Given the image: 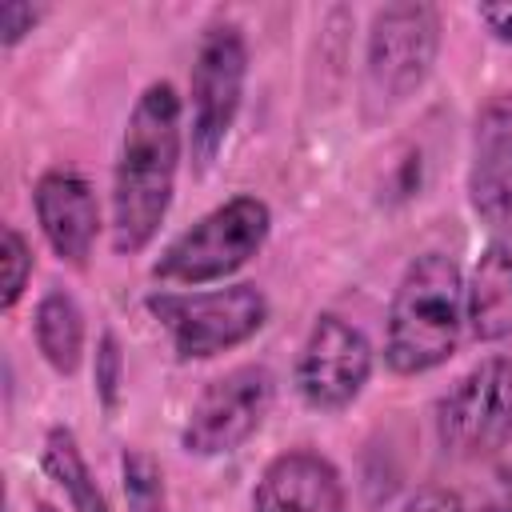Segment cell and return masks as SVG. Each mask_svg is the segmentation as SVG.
<instances>
[{"label": "cell", "instance_id": "obj_1", "mask_svg": "<svg viewBox=\"0 0 512 512\" xmlns=\"http://www.w3.org/2000/svg\"><path fill=\"white\" fill-rule=\"evenodd\" d=\"M180 168V96L168 80H152L124 124L112 172V248L132 256L160 232Z\"/></svg>", "mask_w": 512, "mask_h": 512}, {"label": "cell", "instance_id": "obj_2", "mask_svg": "<svg viewBox=\"0 0 512 512\" xmlns=\"http://www.w3.org/2000/svg\"><path fill=\"white\" fill-rule=\"evenodd\" d=\"M464 296L468 288L452 256L444 252L416 256L404 268L388 308V332H384L388 368L400 376H416L444 364L456 352L460 328L468 320Z\"/></svg>", "mask_w": 512, "mask_h": 512}, {"label": "cell", "instance_id": "obj_3", "mask_svg": "<svg viewBox=\"0 0 512 512\" xmlns=\"http://www.w3.org/2000/svg\"><path fill=\"white\" fill-rule=\"evenodd\" d=\"M272 212L256 196H232L212 208L188 232H180L164 256L152 264V276L164 284H208L244 268L268 240Z\"/></svg>", "mask_w": 512, "mask_h": 512}, {"label": "cell", "instance_id": "obj_4", "mask_svg": "<svg viewBox=\"0 0 512 512\" xmlns=\"http://www.w3.org/2000/svg\"><path fill=\"white\" fill-rule=\"evenodd\" d=\"M148 312L168 328L180 360H208L260 332L268 300L256 284H232L216 292H160L148 296Z\"/></svg>", "mask_w": 512, "mask_h": 512}, {"label": "cell", "instance_id": "obj_5", "mask_svg": "<svg viewBox=\"0 0 512 512\" xmlns=\"http://www.w3.org/2000/svg\"><path fill=\"white\" fill-rule=\"evenodd\" d=\"M436 432L460 460L500 452L512 436V364L504 356H488L464 372L436 408Z\"/></svg>", "mask_w": 512, "mask_h": 512}, {"label": "cell", "instance_id": "obj_6", "mask_svg": "<svg viewBox=\"0 0 512 512\" xmlns=\"http://www.w3.org/2000/svg\"><path fill=\"white\" fill-rule=\"evenodd\" d=\"M440 48V16L432 4H384L368 28V92L384 104L408 100L432 72Z\"/></svg>", "mask_w": 512, "mask_h": 512}, {"label": "cell", "instance_id": "obj_7", "mask_svg": "<svg viewBox=\"0 0 512 512\" xmlns=\"http://www.w3.org/2000/svg\"><path fill=\"white\" fill-rule=\"evenodd\" d=\"M248 48L236 24H212L192 64V156L208 168L236 120L244 96Z\"/></svg>", "mask_w": 512, "mask_h": 512}, {"label": "cell", "instance_id": "obj_8", "mask_svg": "<svg viewBox=\"0 0 512 512\" xmlns=\"http://www.w3.org/2000/svg\"><path fill=\"white\" fill-rule=\"evenodd\" d=\"M276 380L264 364H240L216 376L188 412L184 448L196 456H220L240 448L268 416Z\"/></svg>", "mask_w": 512, "mask_h": 512}, {"label": "cell", "instance_id": "obj_9", "mask_svg": "<svg viewBox=\"0 0 512 512\" xmlns=\"http://www.w3.org/2000/svg\"><path fill=\"white\" fill-rule=\"evenodd\" d=\"M372 376V344L360 328H352L344 316L324 312L300 356H296V392L316 412H340L348 408Z\"/></svg>", "mask_w": 512, "mask_h": 512}, {"label": "cell", "instance_id": "obj_10", "mask_svg": "<svg viewBox=\"0 0 512 512\" xmlns=\"http://www.w3.org/2000/svg\"><path fill=\"white\" fill-rule=\"evenodd\" d=\"M32 208H36L40 232L52 244V252L60 260H68L72 268H84L92 240H96V228H100V208H96L88 180L68 172V168H52L36 180Z\"/></svg>", "mask_w": 512, "mask_h": 512}, {"label": "cell", "instance_id": "obj_11", "mask_svg": "<svg viewBox=\"0 0 512 512\" xmlns=\"http://www.w3.org/2000/svg\"><path fill=\"white\" fill-rule=\"evenodd\" d=\"M468 196L480 220L512 224V96H492L476 116Z\"/></svg>", "mask_w": 512, "mask_h": 512}, {"label": "cell", "instance_id": "obj_12", "mask_svg": "<svg viewBox=\"0 0 512 512\" xmlns=\"http://www.w3.org/2000/svg\"><path fill=\"white\" fill-rule=\"evenodd\" d=\"M256 512H344V488L340 472L316 456V452H284L276 456L256 492H252Z\"/></svg>", "mask_w": 512, "mask_h": 512}, {"label": "cell", "instance_id": "obj_13", "mask_svg": "<svg viewBox=\"0 0 512 512\" xmlns=\"http://www.w3.org/2000/svg\"><path fill=\"white\" fill-rule=\"evenodd\" d=\"M468 328L476 340L512 336V232L496 236L468 280Z\"/></svg>", "mask_w": 512, "mask_h": 512}, {"label": "cell", "instance_id": "obj_14", "mask_svg": "<svg viewBox=\"0 0 512 512\" xmlns=\"http://www.w3.org/2000/svg\"><path fill=\"white\" fill-rule=\"evenodd\" d=\"M36 348L44 352V360L60 376H72L80 368V356H84V312L60 288H52L36 304Z\"/></svg>", "mask_w": 512, "mask_h": 512}, {"label": "cell", "instance_id": "obj_15", "mask_svg": "<svg viewBox=\"0 0 512 512\" xmlns=\"http://www.w3.org/2000/svg\"><path fill=\"white\" fill-rule=\"evenodd\" d=\"M44 468L64 488L72 512H108V500L96 488V480L88 472V460L80 456L76 436L68 428H48V436H44Z\"/></svg>", "mask_w": 512, "mask_h": 512}, {"label": "cell", "instance_id": "obj_16", "mask_svg": "<svg viewBox=\"0 0 512 512\" xmlns=\"http://www.w3.org/2000/svg\"><path fill=\"white\" fill-rule=\"evenodd\" d=\"M120 476H124L128 512H168L164 476H160V464H156L148 452L128 448V452L120 456Z\"/></svg>", "mask_w": 512, "mask_h": 512}, {"label": "cell", "instance_id": "obj_17", "mask_svg": "<svg viewBox=\"0 0 512 512\" xmlns=\"http://www.w3.org/2000/svg\"><path fill=\"white\" fill-rule=\"evenodd\" d=\"M0 256H4V312H12L16 300H20L24 288H28V276H32V248H28V240H24L12 224L4 228Z\"/></svg>", "mask_w": 512, "mask_h": 512}, {"label": "cell", "instance_id": "obj_18", "mask_svg": "<svg viewBox=\"0 0 512 512\" xmlns=\"http://www.w3.org/2000/svg\"><path fill=\"white\" fill-rule=\"evenodd\" d=\"M96 388L104 396L108 408H116V392H120V352H116V340L104 336L100 340V352H96Z\"/></svg>", "mask_w": 512, "mask_h": 512}, {"label": "cell", "instance_id": "obj_19", "mask_svg": "<svg viewBox=\"0 0 512 512\" xmlns=\"http://www.w3.org/2000/svg\"><path fill=\"white\" fill-rule=\"evenodd\" d=\"M36 20H40V8H32V4H24V0L0 4V40H4V48H12L24 32H32Z\"/></svg>", "mask_w": 512, "mask_h": 512}, {"label": "cell", "instance_id": "obj_20", "mask_svg": "<svg viewBox=\"0 0 512 512\" xmlns=\"http://www.w3.org/2000/svg\"><path fill=\"white\" fill-rule=\"evenodd\" d=\"M404 512H464V500H460L452 488L428 484V488H420L416 496H408Z\"/></svg>", "mask_w": 512, "mask_h": 512}, {"label": "cell", "instance_id": "obj_21", "mask_svg": "<svg viewBox=\"0 0 512 512\" xmlns=\"http://www.w3.org/2000/svg\"><path fill=\"white\" fill-rule=\"evenodd\" d=\"M476 16L488 24L496 40H512V4H484Z\"/></svg>", "mask_w": 512, "mask_h": 512}]
</instances>
